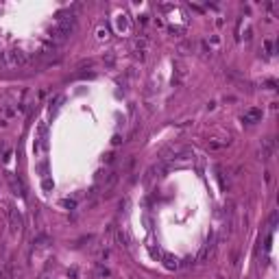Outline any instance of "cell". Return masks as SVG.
Listing matches in <instances>:
<instances>
[{
  "mask_svg": "<svg viewBox=\"0 0 279 279\" xmlns=\"http://www.w3.org/2000/svg\"><path fill=\"white\" fill-rule=\"evenodd\" d=\"M68 277H70V279H76V268H72V271L68 273Z\"/></svg>",
  "mask_w": 279,
  "mask_h": 279,
  "instance_id": "cell-18",
  "label": "cell"
},
{
  "mask_svg": "<svg viewBox=\"0 0 279 279\" xmlns=\"http://www.w3.org/2000/svg\"><path fill=\"white\" fill-rule=\"evenodd\" d=\"M209 148H212V150H218V148H223V144H218V142H212V144H209Z\"/></svg>",
  "mask_w": 279,
  "mask_h": 279,
  "instance_id": "cell-16",
  "label": "cell"
},
{
  "mask_svg": "<svg viewBox=\"0 0 279 279\" xmlns=\"http://www.w3.org/2000/svg\"><path fill=\"white\" fill-rule=\"evenodd\" d=\"M24 61H26V57H24V52H22L20 48L7 50V63H9V66H22Z\"/></svg>",
  "mask_w": 279,
  "mask_h": 279,
  "instance_id": "cell-1",
  "label": "cell"
},
{
  "mask_svg": "<svg viewBox=\"0 0 279 279\" xmlns=\"http://www.w3.org/2000/svg\"><path fill=\"white\" fill-rule=\"evenodd\" d=\"M61 205H63V207H68V209H72V207L76 205V201H72V198H63V201H61Z\"/></svg>",
  "mask_w": 279,
  "mask_h": 279,
  "instance_id": "cell-11",
  "label": "cell"
},
{
  "mask_svg": "<svg viewBox=\"0 0 279 279\" xmlns=\"http://www.w3.org/2000/svg\"><path fill=\"white\" fill-rule=\"evenodd\" d=\"M268 225H271V229H275V225H277V212H273V214H271V218H268Z\"/></svg>",
  "mask_w": 279,
  "mask_h": 279,
  "instance_id": "cell-12",
  "label": "cell"
},
{
  "mask_svg": "<svg viewBox=\"0 0 279 279\" xmlns=\"http://www.w3.org/2000/svg\"><path fill=\"white\" fill-rule=\"evenodd\" d=\"M9 216H11V229H13V231H20V229H22V216H20L18 212H11Z\"/></svg>",
  "mask_w": 279,
  "mask_h": 279,
  "instance_id": "cell-6",
  "label": "cell"
},
{
  "mask_svg": "<svg viewBox=\"0 0 279 279\" xmlns=\"http://www.w3.org/2000/svg\"><path fill=\"white\" fill-rule=\"evenodd\" d=\"M273 153H275V140L273 138H266L262 142V150H260V157L266 161V159H271L273 157Z\"/></svg>",
  "mask_w": 279,
  "mask_h": 279,
  "instance_id": "cell-2",
  "label": "cell"
},
{
  "mask_svg": "<svg viewBox=\"0 0 279 279\" xmlns=\"http://www.w3.org/2000/svg\"><path fill=\"white\" fill-rule=\"evenodd\" d=\"M146 46V39H138V42H135V48H144Z\"/></svg>",
  "mask_w": 279,
  "mask_h": 279,
  "instance_id": "cell-17",
  "label": "cell"
},
{
  "mask_svg": "<svg viewBox=\"0 0 279 279\" xmlns=\"http://www.w3.org/2000/svg\"><path fill=\"white\" fill-rule=\"evenodd\" d=\"M266 85H268V90H275V85H277V83H275V81H266Z\"/></svg>",
  "mask_w": 279,
  "mask_h": 279,
  "instance_id": "cell-19",
  "label": "cell"
},
{
  "mask_svg": "<svg viewBox=\"0 0 279 279\" xmlns=\"http://www.w3.org/2000/svg\"><path fill=\"white\" fill-rule=\"evenodd\" d=\"M103 161H105V164H113V161H116V153H107V155L103 157Z\"/></svg>",
  "mask_w": 279,
  "mask_h": 279,
  "instance_id": "cell-10",
  "label": "cell"
},
{
  "mask_svg": "<svg viewBox=\"0 0 279 279\" xmlns=\"http://www.w3.org/2000/svg\"><path fill=\"white\" fill-rule=\"evenodd\" d=\"M260 118H262V111H260V109H249V111L242 116V122H246V124H255Z\"/></svg>",
  "mask_w": 279,
  "mask_h": 279,
  "instance_id": "cell-4",
  "label": "cell"
},
{
  "mask_svg": "<svg viewBox=\"0 0 279 279\" xmlns=\"http://www.w3.org/2000/svg\"><path fill=\"white\" fill-rule=\"evenodd\" d=\"M48 242H50V238H48L46 233H37V235L33 238V244H35V246H46Z\"/></svg>",
  "mask_w": 279,
  "mask_h": 279,
  "instance_id": "cell-7",
  "label": "cell"
},
{
  "mask_svg": "<svg viewBox=\"0 0 279 279\" xmlns=\"http://www.w3.org/2000/svg\"><path fill=\"white\" fill-rule=\"evenodd\" d=\"M42 187H44V190H52V181H50V179H44V181H42Z\"/></svg>",
  "mask_w": 279,
  "mask_h": 279,
  "instance_id": "cell-13",
  "label": "cell"
},
{
  "mask_svg": "<svg viewBox=\"0 0 279 279\" xmlns=\"http://www.w3.org/2000/svg\"><path fill=\"white\" fill-rule=\"evenodd\" d=\"M98 275H103V277H107V275H109V271H107L105 266H98Z\"/></svg>",
  "mask_w": 279,
  "mask_h": 279,
  "instance_id": "cell-14",
  "label": "cell"
},
{
  "mask_svg": "<svg viewBox=\"0 0 279 279\" xmlns=\"http://www.w3.org/2000/svg\"><path fill=\"white\" fill-rule=\"evenodd\" d=\"M164 262H166L168 268H179V262H177V257H172V255H164Z\"/></svg>",
  "mask_w": 279,
  "mask_h": 279,
  "instance_id": "cell-8",
  "label": "cell"
},
{
  "mask_svg": "<svg viewBox=\"0 0 279 279\" xmlns=\"http://www.w3.org/2000/svg\"><path fill=\"white\" fill-rule=\"evenodd\" d=\"M11 186H13V190H20V194H22V196H24V183H22V181H20V179H18V181H15V179H13V181H11Z\"/></svg>",
  "mask_w": 279,
  "mask_h": 279,
  "instance_id": "cell-9",
  "label": "cell"
},
{
  "mask_svg": "<svg viewBox=\"0 0 279 279\" xmlns=\"http://www.w3.org/2000/svg\"><path fill=\"white\" fill-rule=\"evenodd\" d=\"M264 46H266V50H268V55H273V42H268V39H266V42H264Z\"/></svg>",
  "mask_w": 279,
  "mask_h": 279,
  "instance_id": "cell-15",
  "label": "cell"
},
{
  "mask_svg": "<svg viewBox=\"0 0 279 279\" xmlns=\"http://www.w3.org/2000/svg\"><path fill=\"white\" fill-rule=\"evenodd\" d=\"M216 179H218V183H220V187L223 190H229V186H231V181H229V175L220 168V166H216Z\"/></svg>",
  "mask_w": 279,
  "mask_h": 279,
  "instance_id": "cell-3",
  "label": "cell"
},
{
  "mask_svg": "<svg viewBox=\"0 0 279 279\" xmlns=\"http://www.w3.org/2000/svg\"><path fill=\"white\" fill-rule=\"evenodd\" d=\"M192 148H181L177 153H172V159H179V161H186V159H192Z\"/></svg>",
  "mask_w": 279,
  "mask_h": 279,
  "instance_id": "cell-5",
  "label": "cell"
}]
</instances>
